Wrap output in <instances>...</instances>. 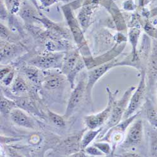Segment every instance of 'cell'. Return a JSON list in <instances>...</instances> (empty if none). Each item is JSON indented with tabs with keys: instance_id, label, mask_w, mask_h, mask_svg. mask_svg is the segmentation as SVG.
I'll return each mask as SVG.
<instances>
[{
	"instance_id": "33",
	"label": "cell",
	"mask_w": 157,
	"mask_h": 157,
	"mask_svg": "<svg viewBox=\"0 0 157 157\" xmlns=\"http://www.w3.org/2000/svg\"><path fill=\"white\" fill-rule=\"evenodd\" d=\"M59 1H62L63 2H67L69 1V0H59Z\"/></svg>"
},
{
	"instance_id": "30",
	"label": "cell",
	"mask_w": 157,
	"mask_h": 157,
	"mask_svg": "<svg viewBox=\"0 0 157 157\" xmlns=\"http://www.w3.org/2000/svg\"><path fill=\"white\" fill-rule=\"evenodd\" d=\"M12 70L11 68L7 67H3L1 69V73H0V79H3V78L7 75Z\"/></svg>"
},
{
	"instance_id": "3",
	"label": "cell",
	"mask_w": 157,
	"mask_h": 157,
	"mask_svg": "<svg viewBox=\"0 0 157 157\" xmlns=\"http://www.w3.org/2000/svg\"><path fill=\"white\" fill-rule=\"evenodd\" d=\"M87 79L82 78L78 84L72 89V91L69 97L66 111L63 115L65 120H68L77 110L79 108L86 95Z\"/></svg>"
},
{
	"instance_id": "16",
	"label": "cell",
	"mask_w": 157,
	"mask_h": 157,
	"mask_svg": "<svg viewBox=\"0 0 157 157\" xmlns=\"http://www.w3.org/2000/svg\"><path fill=\"white\" fill-rule=\"evenodd\" d=\"M22 5L23 6L19 11L20 17L25 21L32 23L35 20H38L39 18L36 9H35L28 3H25Z\"/></svg>"
},
{
	"instance_id": "9",
	"label": "cell",
	"mask_w": 157,
	"mask_h": 157,
	"mask_svg": "<svg viewBox=\"0 0 157 157\" xmlns=\"http://www.w3.org/2000/svg\"><path fill=\"white\" fill-rule=\"evenodd\" d=\"M115 65L116 64H114V63L113 62L99 65V66L94 68L89 72L87 78L86 95V99L88 102L91 101V93H92V90L96 83L99 81L101 77H102L110 69L115 66Z\"/></svg>"
},
{
	"instance_id": "7",
	"label": "cell",
	"mask_w": 157,
	"mask_h": 157,
	"mask_svg": "<svg viewBox=\"0 0 157 157\" xmlns=\"http://www.w3.org/2000/svg\"><path fill=\"white\" fill-rule=\"evenodd\" d=\"M62 11L76 44L80 48H83L86 44L85 39L80 27V24L74 17L71 8L69 5L63 6H62Z\"/></svg>"
},
{
	"instance_id": "6",
	"label": "cell",
	"mask_w": 157,
	"mask_h": 157,
	"mask_svg": "<svg viewBox=\"0 0 157 157\" xmlns=\"http://www.w3.org/2000/svg\"><path fill=\"white\" fill-rule=\"evenodd\" d=\"M145 74L143 72L138 87L135 89L133 94H132L131 96L127 109L123 117V120L127 119L129 117L133 115L140 107L142 101L144 99V97H145Z\"/></svg>"
},
{
	"instance_id": "19",
	"label": "cell",
	"mask_w": 157,
	"mask_h": 157,
	"mask_svg": "<svg viewBox=\"0 0 157 157\" xmlns=\"http://www.w3.org/2000/svg\"><path fill=\"white\" fill-rule=\"evenodd\" d=\"M17 107V104L14 100L1 96V113L4 115L10 114L12 109Z\"/></svg>"
},
{
	"instance_id": "23",
	"label": "cell",
	"mask_w": 157,
	"mask_h": 157,
	"mask_svg": "<svg viewBox=\"0 0 157 157\" xmlns=\"http://www.w3.org/2000/svg\"><path fill=\"white\" fill-rule=\"evenodd\" d=\"M94 145L99 149L104 155H109L112 153V147L109 144L105 142H97L94 144Z\"/></svg>"
},
{
	"instance_id": "27",
	"label": "cell",
	"mask_w": 157,
	"mask_h": 157,
	"mask_svg": "<svg viewBox=\"0 0 157 157\" xmlns=\"http://www.w3.org/2000/svg\"><path fill=\"white\" fill-rule=\"evenodd\" d=\"M85 152L89 155L93 156H104V153H102L99 149H98L94 145L93 146H88L85 150Z\"/></svg>"
},
{
	"instance_id": "20",
	"label": "cell",
	"mask_w": 157,
	"mask_h": 157,
	"mask_svg": "<svg viewBox=\"0 0 157 157\" xmlns=\"http://www.w3.org/2000/svg\"><path fill=\"white\" fill-rule=\"evenodd\" d=\"M48 116L50 120L55 126L60 128L64 127L65 126V119L63 116H61L50 110H48Z\"/></svg>"
},
{
	"instance_id": "12",
	"label": "cell",
	"mask_w": 157,
	"mask_h": 157,
	"mask_svg": "<svg viewBox=\"0 0 157 157\" xmlns=\"http://www.w3.org/2000/svg\"><path fill=\"white\" fill-rule=\"evenodd\" d=\"M22 51V47L4 40L1 41V63L14 59Z\"/></svg>"
},
{
	"instance_id": "5",
	"label": "cell",
	"mask_w": 157,
	"mask_h": 157,
	"mask_svg": "<svg viewBox=\"0 0 157 157\" xmlns=\"http://www.w3.org/2000/svg\"><path fill=\"white\" fill-rule=\"evenodd\" d=\"M139 114L140 113H138L129 117L127 119L123 120L120 123L110 128L107 133L101 138V140L109 141L111 142L113 150L112 153L114 151L117 144L123 141V135L126 130L128 129L131 123H133L136 120Z\"/></svg>"
},
{
	"instance_id": "28",
	"label": "cell",
	"mask_w": 157,
	"mask_h": 157,
	"mask_svg": "<svg viewBox=\"0 0 157 157\" xmlns=\"http://www.w3.org/2000/svg\"><path fill=\"white\" fill-rule=\"evenodd\" d=\"M14 75H15V72L13 70H12L8 74H7L3 79L1 81H2L3 84L6 86H8L12 84V82L14 81Z\"/></svg>"
},
{
	"instance_id": "13",
	"label": "cell",
	"mask_w": 157,
	"mask_h": 157,
	"mask_svg": "<svg viewBox=\"0 0 157 157\" xmlns=\"http://www.w3.org/2000/svg\"><path fill=\"white\" fill-rule=\"evenodd\" d=\"M82 59L80 58L77 50H72L65 56L61 72L65 76H67L78 64Z\"/></svg>"
},
{
	"instance_id": "31",
	"label": "cell",
	"mask_w": 157,
	"mask_h": 157,
	"mask_svg": "<svg viewBox=\"0 0 157 157\" xmlns=\"http://www.w3.org/2000/svg\"><path fill=\"white\" fill-rule=\"evenodd\" d=\"M84 150H79L77 152H75L71 155H70V156H86V153L83 151Z\"/></svg>"
},
{
	"instance_id": "4",
	"label": "cell",
	"mask_w": 157,
	"mask_h": 157,
	"mask_svg": "<svg viewBox=\"0 0 157 157\" xmlns=\"http://www.w3.org/2000/svg\"><path fill=\"white\" fill-rule=\"evenodd\" d=\"M65 54L63 52H52L38 56L29 62L33 65L40 70L62 68Z\"/></svg>"
},
{
	"instance_id": "22",
	"label": "cell",
	"mask_w": 157,
	"mask_h": 157,
	"mask_svg": "<svg viewBox=\"0 0 157 157\" xmlns=\"http://www.w3.org/2000/svg\"><path fill=\"white\" fill-rule=\"evenodd\" d=\"M140 32L138 30L136 29H133L131 30L129 32V39H130V42L132 43L133 45V54H134V57L136 53V47L137 44V41H138V38L139 36Z\"/></svg>"
},
{
	"instance_id": "1",
	"label": "cell",
	"mask_w": 157,
	"mask_h": 157,
	"mask_svg": "<svg viewBox=\"0 0 157 157\" xmlns=\"http://www.w3.org/2000/svg\"><path fill=\"white\" fill-rule=\"evenodd\" d=\"M135 89L136 87L131 86L125 91L123 97L120 100L115 101L109 118L104 126L102 127V130L99 133L100 135H98L100 136L99 138H102L110 128L116 126L123 120V117L127 109L129 99Z\"/></svg>"
},
{
	"instance_id": "26",
	"label": "cell",
	"mask_w": 157,
	"mask_h": 157,
	"mask_svg": "<svg viewBox=\"0 0 157 157\" xmlns=\"http://www.w3.org/2000/svg\"><path fill=\"white\" fill-rule=\"evenodd\" d=\"M151 138V154L153 156H157V132H152Z\"/></svg>"
},
{
	"instance_id": "17",
	"label": "cell",
	"mask_w": 157,
	"mask_h": 157,
	"mask_svg": "<svg viewBox=\"0 0 157 157\" xmlns=\"http://www.w3.org/2000/svg\"><path fill=\"white\" fill-rule=\"evenodd\" d=\"M93 11V6H85L78 13L77 20L83 29H86L88 27Z\"/></svg>"
},
{
	"instance_id": "15",
	"label": "cell",
	"mask_w": 157,
	"mask_h": 157,
	"mask_svg": "<svg viewBox=\"0 0 157 157\" xmlns=\"http://www.w3.org/2000/svg\"><path fill=\"white\" fill-rule=\"evenodd\" d=\"M23 71L29 78V80L33 84L42 85L44 75L42 74V72H40L38 68L33 66V65H30V66L23 67Z\"/></svg>"
},
{
	"instance_id": "10",
	"label": "cell",
	"mask_w": 157,
	"mask_h": 157,
	"mask_svg": "<svg viewBox=\"0 0 157 157\" xmlns=\"http://www.w3.org/2000/svg\"><path fill=\"white\" fill-rule=\"evenodd\" d=\"M11 120L15 124L30 129H36V124L32 117L20 108H15L10 114Z\"/></svg>"
},
{
	"instance_id": "21",
	"label": "cell",
	"mask_w": 157,
	"mask_h": 157,
	"mask_svg": "<svg viewBox=\"0 0 157 157\" xmlns=\"http://www.w3.org/2000/svg\"><path fill=\"white\" fill-rule=\"evenodd\" d=\"M5 5L10 13L15 14L20 10L21 0H5Z\"/></svg>"
},
{
	"instance_id": "24",
	"label": "cell",
	"mask_w": 157,
	"mask_h": 157,
	"mask_svg": "<svg viewBox=\"0 0 157 157\" xmlns=\"http://www.w3.org/2000/svg\"><path fill=\"white\" fill-rule=\"evenodd\" d=\"M1 37L4 40L13 43L14 40V36L11 35V32L8 30L3 24L1 23Z\"/></svg>"
},
{
	"instance_id": "14",
	"label": "cell",
	"mask_w": 157,
	"mask_h": 157,
	"mask_svg": "<svg viewBox=\"0 0 157 157\" xmlns=\"http://www.w3.org/2000/svg\"><path fill=\"white\" fill-rule=\"evenodd\" d=\"M11 90V93L16 96H25L29 92V86L24 78L18 75L12 82Z\"/></svg>"
},
{
	"instance_id": "32",
	"label": "cell",
	"mask_w": 157,
	"mask_h": 157,
	"mask_svg": "<svg viewBox=\"0 0 157 157\" xmlns=\"http://www.w3.org/2000/svg\"><path fill=\"white\" fill-rule=\"evenodd\" d=\"M30 1L32 2V4L34 5V6L39 11V7H38V5L36 0H30Z\"/></svg>"
},
{
	"instance_id": "25",
	"label": "cell",
	"mask_w": 157,
	"mask_h": 157,
	"mask_svg": "<svg viewBox=\"0 0 157 157\" xmlns=\"http://www.w3.org/2000/svg\"><path fill=\"white\" fill-rule=\"evenodd\" d=\"M147 116L150 123L157 127V111L152 108L148 109L147 111Z\"/></svg>"
},
{
	"instance_id": "11",
	"label": "cell",
	"mask_w": 157,
	"mask_h": 157,
	"mask_svg": "<svg viewBox=\"0 0 157 157\" xmlns=\"http://www.w3.org/2000/svg\"><path fill=\"white\" fill-rule=\"evenodd\" d=\"M44 78L42 82V87L46 90L52 91L60 89L64 84L65 81L67 80L65 75L58 73H48L44 74Z\"/></svg>"
},
{
	"instance_id": "2",
	"label": "cell",
	"mask_w": 157,
	"mask_h": 157,
	"mask_svg": "<svg viewBox=\"0 0 157 157\" xmlns=\"http://www.w3.org/2000/svg\"><path fill=\"white\" fill-rule=\"evenodd\" d=\"M106 91L108 94V102L107 106L102 111L94 114H90L84 117V123L88 129H96L102 127L109 120L113 104L116 101V94L118 93V90H116L114 93H113L109 87H106Z\"/></svg>"
},
{
	"instance_id": "8",
	"label": "cell",
	"mask_w": 157,
	"mask_h": 157,
	"mask_svg": "<svg viewBox=\"0 0 157 157\" xmlns=\"http://www.w3.org/2000/svg\"><path fill=\"white\" fill-rule=\"evenodd\" d=\"M143 132V126L142 120L138 119L133 121V124L128 127L125 139L122 143V147L128 148L138 145L141 142Z\"/></svg>"
},
{
	"instance_id": "29",
	"label": "cell",
	"mask_w": 157,
	"mask_h": 157,
	"mask_svg": "<svg viewBox=\"0 0 157 157\" xmlns=\"http://www.w3.org/2000/svg\"><path fill=\"white\" fill-rule=\"evenodd\" d=\"M39 1L40 2L44 7L47 8L56 3L58 2V0H39Z\"/></svg>"
},
{
	"instance_id": "18",
	"label": "cell",
	"mask_w": 157,
	"mask_h": 157,
	"mask_svg": "<svg viewBox=\"0 0 157 157\" xmlns=\"http://www.w3.org/2000/svg\"><path fill=\"white\" fill-rule=\"evenodd\" d=\"M102 127L96 129H89L86 132H84L81 140V149L84 150L90 145L97 136H98L101 132Z\"/></svg>"
}]
</instances>
